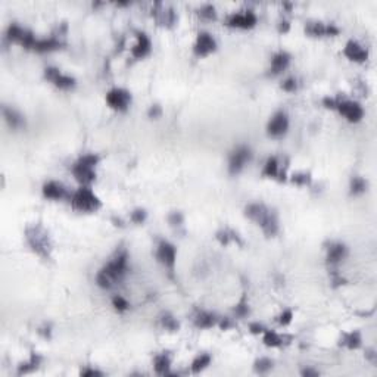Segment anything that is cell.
I'll return each instance as SVG.
<instances>
[{
  "instance_id": "7a4b0ae2",
  "label": "cell",
  "mask_w": 377,
  "mask_h": 377,
  "mask_svg": "<svg viewBox=\"0 0 377 377\" xmlns=\"http://www.w3.org/2000/svg\"><path fill=\"white\" fill-rule=\"evenodd\" d=\"M245 215L250 221H254L255 224H258L263 228L265 236L273 237L279 233L280 226H279L277 214L268 207H265L264 204H258V202L249 204L245 208Z\"/></svg>"
},
{
  "instance_id": "836d02e7",
  "label": "cell",
  "mask_w": 377,
  "mask_h": 377,
  "mask_svg": "<svg viewBox=\"0 0 377 377\" xmlns=\"http://www.w3.org/2000/svg\"><path fill=\"white\" fill-rule=\"evenodd\" d=\"M161 324H162V327H164V329H167V330H170V332H177V330H178V327H180V324H178L177 319H174V317L170 316V314L162 316V319H161Z\"/></svg>"
},
{
  "instance_id": "4fadbf2b",
  "label": "cell",
  "mask_w": 377,
  "mask_h": 377,
  "mask_svg": "<svg viewBox=\"0 0 377 377\" xmlns=\"http://www.w3.org/2000/svg\"><path fill=\"white\" fill-rule=\"evenodd\" d=\"M289 130V116L284 111H277L274 113L268 124H267V134L273 139H280Z\"/></svg>"
},
{
  "instance_id": "3957f363",
  "label": "cell",
  "mask_w": 377,
  "mask_h": 377,
  "mask_svg": "<svg viewBox=\"0 0 377 377\" xmlns=\"http://www.w3.org/2000/svg\"><path fill=\"white\" fill-rule=\"evenodd\" d=\"M25 240L27 245L31 247V250L44 258V260H50L52 257V250H53V245L49 236V231L41 226V224H33L25 228Z\"/></svg>"
},
{
  "instance_id": "277c9868",
  "label": "cell",
  "mask_w": 377,
  "mask_h": 377,
  "mask_svg": "<svg viewBox=\"0 0 377 377\" xmlns=\"http://www.w3.org/2000/svg\"><path fill=\"white\" fill-rule=\"evenodd\" d=\"M100 156L96 153H86L80 156L71 167V172L81 186H89L96 180V167Z\"/></svg>"
},
{
  "instance_id": "5b68a950",
  "label": "cell",
  "mask_w": 377,
  "mask_h": 377,
  "mask_svg": "<svg viewBox=\"0 0 377 377\" xmlns=\"http://www.w3.org/2000/svg\"><path fill=\"white\" fill-rule=\"evenodd\" d=\"M71 205L80 212H96L102 208V201L89 186H81L71 196Z\"/></svg>"
},
{
  "instance_id": "f6af8a7d",
  "label": "cell",
  "mask_w": 377,
  "mask_h": 377,
  "mask_svg": "<svg viewBox=\"0 0 377 377\" xmlns=\"http://www.w3.org/2000/svg\"><path fill=\"white\" fill-rule=\"evenodd\" d=\"M320 373L317 370H311V368H306V370H302V376H319Z\"/></svg>"
},
{
  "instance_id": "ab89813d",
  "label": "cell",
  "mask_w": 377,
  "mask_h": 377,
  "mask_svg": "<svg viewBox=\"0 0 377 377\" xmlns=\"http://www.w3.org/2000/svg\"><path fill=\"white\" fill-rule=\"evenodd\" d=\"M168 221H170L171 226H181L184 218H183L181 212H171L170 217H168Z\"/></svg>"
},
{
  "instance_id": "8fae6325",
  "label": "cell",
  "mask_w": 377,
  "mask_h": 377,
  "mask_svg": "<svg viewBox=\"0 0 377 377\" xmlns=\"http://www.w3.org/2000/svg\"><path fill=\"white\" fill-rule=\"evenodd\" d=\"M44 78L47 81H50L59 90H71L76 87L77 84L74 77L64 74L60 70H57L55 67H47L44 70Z\"/></svg>"
},
{
  "instance_id": "7bdbcfd3",
  "label": "cell",
  "mask_w": 377,
  "mask_h": 377,
  "mask_svg": "<svg viewBox=\"0 0 377 377\" xmlns=\"http://www.w3.org/2000/svg\"><path fill=\"white\" fill-rule=\"evenodd\" d=\"M81 376H84V377L103 376V373H100V371H97V370H94V368H84V370L81 371Z\"/></svg>"
},
{
  "instance_id": "1f68e13d",
  "label": "cell",
  "mask_w": 377,
  "mask_h": 377,
  "mask_svg": "<svg viewBox=\"0 0 377 377\" xmlns=\"http://www.w3.org/2000/svg\"><path fill=\"white\" fill-rule=\"evenodd\" d=\"M198 15L202 19L214 21V19H217V9H215L214 5H204V6L198 11Z\"/></svg>"
},
{
  "instance_id": "9c48e42d",
  "label": "cell",
  "mask_w": 377,
  "mask_h": 377,
  "mask_svg": "<svg viewBox=\"0 0 377 377\" xmlns=\"http://www.w3.org/2000/svg\"><path fill=\"white\" fill-rule=\"evenodd\" d=\"M257 24H258V17L250 9L234 12V14L228 15L226 19L227 27H230V28H239V30H250Z\"/></svg>"
},
{
  "instance_id": "74e56055",
  "label": "cell",
  "mask_w": 377,
  "mask_h": 377,
  "mask_svg": "<svg viewBox=\"0 0 377 377\" xmlns=\"http://www.w3.org/2000/svg\"><path fill=\"white\" fill-rule=\"evenodd\" d=\"M282 89L286 93H293L298 90V80L295 77H289L282 83Z\"/></svg>"
},
{
  "instance_id": "7c38bea8",
  "label": "cell",
  "mask_w": 377,
  "mask_h": 377,
  "mask_svg": "<svg viewBox=\"0 0 377 377\" xmlns=\"http://www.w3.org/2000/svg\"><path fill=\"white\" fill-rule=\"evenodd\" d=\"M217 50V40L208 31L198 33L195 44H193V53L198 57H207Z\"/></svg>"
},
{
  "instance_id": "d590c367",
  "label": "cell",
  "mask_w": 377,
  "mask_h": 377,
  "mask_svg": "<svg viewBox=\"0 0 377 377\" xmlns=\"http://www.w3.org/2000/svg\"><path fill=\"white\" fill-rule=\"evenodd\" d=\"M292 183L298 184V186H306L311 183V174L309 172H296L290 177Z\"/></svg>"
},
{
  "instance_id": "5bb4252c",
  "label": "cell",
  "mask_w": 377,
  "mask_h": 377,
  "mask_svg": "<svg viewBox=\"0 0 377 377\" xmlns=\"http://www.w3.org/2000/svg\"><path fill=\"white\" fill-rule=\"evenodd\" d=\"M305 33L312 36V37H333L338 36L340 30L335 24H324L321 21H309L305 25Z\"/></svg>"
},
{
  "instance_id": "2e32d148",
  "label": "cell",
  "mask_w": 377,
  "mask_h": 377,
  "mask_svg": "<svg viewBox=\"0 0 377 377\" xmlns=\"http://www.w3.org/2000/svg\"><path fill=\"white\" fill-rule=\"evenodd\" d=\"M343 56L348 57L352 62L362 64L368 59V52L362 44H359L357 40H349L343 47Z\"/></svg>"
},
{
  "instance_id": "ba28073f",
  "label": "cell",
  "mask_w": 377,
  "mask_h": 377,
  "mask_svg": "<svg viewBox=\"0 0 377 377\" xmlns=\"http://www.w3.org/2000/svg\"><path fill=\"white\" fill-rule=\"evenodd\" d=\"M252 159V151L245 146V145H240L237 148H234L231 153L228 155V171L230 174L236 175L239 174L240 171L243 170L246 167L247 162H250Z\"/></svg>"
},
{
  "instance_id": "ee69618b",
  "label": "cell",
  "mask_w": 377,
  "mask_h": 377,
  "mask_svg": "<svg viewBox=\"0 0 377 377\" xmlns=\"http://www.w3.org/2000/svg\"><path fill=\"white\" fill-rule=\"evenodd\" d=\"M289 28H290L289 21H286V19L280 21V24H279V31H280V33H287V31H289Z\"/></svg>"
},
{
  "instance_id": "83f0119b",
  "label": "cell",
  "mask_w": 377,
  "mask_h": 377,
  "mask_svg": "<svg viewBox=\"0 0 377 377\" xmlns=\"http://www.w3.org/2000/svg\"><path fill=\"white\" fill-rule=\"evenodd\" d=\"M211 361H212V357H211L209 354H199L196 358L192 361V365H190L192 373L198 374V373L204 371L208 365L211 364Z\"/></svg>"
},
{
  "instance_id": "52a82bcc",
  "label": "cell",
  "mask_w": 377,
  "mask_h": 377,
  "mask_svg": "<svg viewBox=\"0 0 377 377\" xmlns=\"http://www.w3.org/2000/svg\"><path fill=\"white\" fill-rule=\"evenodd\" d=\"M338 112L348 121V122H359L364 118V108L359 105L358 102L351 100V99H339L336 102Z\"/></svg>"
},
{
  "instance_id": "8d00e7d4",
  "label": "cell",
  "mask_w": 377,
  "mask_h": 377,
  "mask_svg": "<svg viewBox=\"0 0 377 377\" xmlns=\"http://www.w3.org/2000/svg\"><path fill=\"white\" fill-rule=\"evenodd\" d=\"M146 217H148L146 209H143V208H137V209H134V211L132 212L130 220H132L134 224H143V223H145V220H146Z\"/></svg>"
},
{
  "instance_id": "4316f807",
  "label": "cell",
  "mask_w": 377,
  "mask_h": 377,
  "mask_svg": "<svg viewBox=\"0 0 377 377\" xmlns=\"http://www.w3.org/2000/svg\"><path fill=\"white\" fill-rule=\"evenodd\" d=\"M263 342H264L265 346H268V348H280V346L284 345V338L282 335H279L277 332L267 329L263 333Z\"/></svg>"
},
{
  "instance_id": "d6a6232c",
  "label": "cell",
  "mask_w": 377,
  "mask_h": 377,
  "mask_svg": "<svg viewBox=\"0 0 377 377\" xmlns=\"http://www.w3.org/2000/svg\"><path fill=\"white\" fill-rule=\"evenodd\" d=\"M112 306L115 308V311L118 312H125L130 309V303L125 298H122L121 295H115L112 298Z\"/></svg>"
},
{
  "instance_id": "6da1fadb",
  "label": "cell",
  "mask_w": 377,
  "mask_h": 377,
  "mask_svg": "<svg viewBox=\"0 0 377 377\" xmlns=\"http://www.w3.org/2000/svg\"><path fill=\"white\" fill-rule=\"evenodd\" d=\"M129 270H130L129 252L127 249H119L113 254L112 258L99 270L96 276V284L100 289H111L115 284L124 280Z\"/></svg>"
},
{
  "instance_id": "f546056e",
  "label": "cell",
  "mask_w": 377,
  "mask_h": 377,
  "mask_svg": "<svg viewBox=\"0 0 377 377\" xmlns=\"http://www.w3.org/2000/svg\"><path fill=\"white\" fill-rule=\"evenodd\" d=\"M368 187V183L364 177H359V175H355L351 178V184H349V192L351 195L354 196H358V195H362L365 193V190Z\"/></svg>"
},
{
  "instance_id": "d6986e66",
  "label": "cell",
  "mask_w": 377,
  "mask_h": 377,
  "mask_svg": "<svg viewBox=\"0 0 377 377\" xmlns=\"http://www.w3.org/2000/svg\"><path fill=\"white\" fill-rule=\"evenodd\" d=\"M290 60H292V56L287 53V52H277L274 56L271 57V65H270V74L271 76H280L283 74L289 65H290Z\"/></svg>"
},
{
  "instance_id": "e0dca14e",
  "label": "cell",
  "mask_w": 377,
  "mask_h": 377,
  "mask_svg": "<svg viewBox=\"0 0 377 377\" xmlns=\"http://www.w3.org/2000/svg\"><path fill=\"white\" fill-rule=\"evenodd\" d=\"M326 250H327V254H326V261H327V264L330 265L340 264V263L348 257V246L345 245V243H340V242H333V243H330Z\"/></svg>"
},
{
  "instance_id": "60d3db41",
  "label": "cell",
  "mask_w": 377,
  "mask_h": 377,
  "mask_svg": "<svg viewBox=\"0 0 377 377\" xmlns=\"http://www.w3.org/2000/svg\"><path fill=\"white\" fill-rule=\"evenodd\" d=\"M249 330H250V333H254V335H263L267 329H265L263 324H260V323H250V324H249Z\"/></svg>"
},
{
  "instance_id": "484cf974",
  "label": "cell",
  "mask_w": 377,
  "mask_h": 377,
  "mask_svg": "<svg viewBox=\"0 0 377 377\" xmlns=\"http://www.w3.org/2000/svg\"><path fill=\"white\" fill-rule=\"evenodd\" d=\"M280 174V164L279 159L276 156H270L264 164L263 168V175L267 178H277V175Z\"/></svg>"
},
{
  "instance_id": "f1b7e54d",
  "label": "cell",
  "mask_w": 377,
  "mask_h": 377,
  "mask_svg": "<svg viewBox=\"0 0 377 377\" xmlns=\"http://www.w3.org/2000/svg\"><path fill=\"white\" fill-rule=\"evenodd\" d=\"M41 357L38 354H31V357L28 361L22 362L18 367V374H27V373H31L34 370H37L38 365L41 364Z\"/></svg>"
},
{
  "instance_id": "ffe728a7",
  "label": "cell",
  "mask_w": 377,
  "mask_h": 377,
  "mask_svg": "<svg viewBox=\"0 0 377 377\" xmlns=\"http://www.w3.org/2000/svg\"><path fill=\"white\" fill-rule=\"evenodd\" d=\"M62 47V41L56 37H44L37 38L34 43L33 50L38 52V53H46V52H53Z\"/></svg>"
},
{
  "instance_id": "8992f818",
  "label": "cell",
  "mask_w": 377,
  "mask_h": 377,
  "mask_svg": "<svg viewBox=\"0 0 377 377\" xmlns=\"http://www.w3.org/2000/svg\"><path fill=\"white\" fill-rule=\"evenodd\" d=\"M108 106L113 109V111H118V112H125L130 105H132L133 96L129 90L122 89V87H113L111 89L108 93H106V97H105Z\"/></svg>"
},
{
  "instance_id": "e575fe53",
  "label": "cell",
  "mask_w": 377,
  "mask_h": 377,
  "mask_svg": "<svg viewBox=\"0 0 377 377\" xmlns=\"http://www.w3.org/2000/svg\"><path fill=\"white\" fill-rule=\"evenodd\" d=\"M247 314H249V303H247L246 298L243 296L240 301L236 303V306H234V316L239 317V319H245Z\"/></svg>"
},
{
  "instance_id": "30bf717a",
  "label": "cell",
  "mask_w": 377,
  "mask_h": 377,
  "mask_svg": "<svg viewBox=\"0 0 377 377\" xmlns=\"http://www.w3.org/2000/svg\"><path fill=\"white\" fill-rule=\"evenodd\" d=\"M156 260L159 264H162L170 273L174 271L175 268V261H177V247L172 245L168 240H161L156 246Z\"/></svg>"
},
{
  "instance_id": "cb8c5ba5",
  "label": "cell",
  "mask_w": 377,
  "mask_h": 377,
  "mask_svg": "<svg viewBox=\"0 0 377 377\" xmlns=\"http://www.w3.org/2000/svg\"><path fill=\"white\" fill-rule=\"evenodd\" d=\"M217 240L221 243V245H228V243H231V242H237L239 245H242V240H240V237H239V234L234 231V230H231V228H221V230H218L217 231Z\"/></svg>"
},
{
  "instance_id": "7402d4cb",
  "label": "cell",
  "mask_w": 377,
  "mask_h": 377,
  "mask_svg": "<svg viewBox=\"0 0 377 377\" xmlns=\"http://www.w3.org/2000/svg\"><path fill=\"white\" fill-rule=\"evenodd\" d=\"M218 317L208 311H199L195 317V326L199 329H211L218 324Z\"/></svg>"
},
{
  "instance_id": "44dd1931",
  "label": "cell",
  "mask_w": 377,
  "mask_h": 377,
  "mask_svg": "<svg viewBox=\"0 0 377 377\" xmlns=\"http://www.w3.org/2000/svg\"><path fill=\"white\" fill-rule=\"evenodd\" d=\"M2 112H3V118H5L6 124H8L11 129L18 130V129H21V127L24 125V122H25V121H24V116H22L17 109L9 108V106H3Z\"/></svg>"
},
{
  "instance_id": "b9f144b4",
  "label": "cell",
  "mask_w": 377,
  "mask_h": 377,
  "mask_svg": "<svg viewBox=\"0 0 377 377\" xmlns=\"http://www.w3.org/2000/svg\"><path fill=\"white\" fill-rule=\"evenodd\" d=\"M148 115H149L151 118H159V116L162 115V108H161L159 105H152Z\"/></svg>"
},
{
  "instance_id": "4dcf8cb0",
  "label": "cell",
  "mask_w": 377,
  "mask_h": 377,
  "mask_svg": "<svg viewBox=\"0 0 377 377\" xmlns=\"http://www.w3.org/2000/svg\"><path fill=\"white\" fill-rule=\"evenodd\" d=\"M273 365H274L273 359L260 358L255 361V364H254V370H255V373H258V374H267L268 371H271Z\"/></svg>"
},
{
  "instance_id": "9a60e30c",
  "label": "cell",
  "mask_w": 377,
  "mask_h": 377,
  "mask_svg": "<svg viewBox=\"0 0 377 377\" xmlns=\"http://www.w3.org/2000/svg\"><path fill=\"white\" fill-rule=\"evenodd\" d=\"M152 52V41L145 31H136V43L132 47L130 53L133 59H145Z\"/></svg>"
},
{
  "instance_id": "ac0fdd59",
  "label": "cell",
  "mask_w": 377,
  "mask_h": 377,
  "mask_svg": "<svg viewBox=\"0 0 377 377\" xmlns=\"http://www.w3.org/2000/svg\"><path fill=\"white\" fill-rule=\"evenodd\" d=\"M41 193L46 199H50V201H60L64 198L68 196V192H67V187L62 184V183H57V181H46L41 187Z\"/></svg>"
},
{
  "instance_id": "603a6c76",
  "label": "cell",
  "mask_w": 377,
  "mask_h": 377,
  "mask_svg": "<svg viewBox=\"0 0 377 377\" xmlns=\"http://www.w3.org/2000/svg\"><path fill=\"white\" fill-rule=\"evenodd\" d=\"M171 367V358L168 354L162 352V354H158L155 358H153V368L158 374H168Z\"/></svg>"
},
{
  "instance_id": "f35d334b",
  "label": "cell",
  "mask_w": 377,
  "mask_h": 377,
  "mask_svg": "<svg viewBox=\"0 0 377 377\" xmlns=\"http://www.w3.org/2000/svg\"><path fill=\"white\" fill-rule=\"evenodd\" d=\"M293 320V311L292 309H283L282 312L279 314V317H277V323L280 324V326H289L290 323Z\"/></svg>"
},
{
  "instance_id": "d4e9b609",
  "label": "cell",
  "mask_w": 377,
  "mask_h": 377,
  "mask_svg": "<svg viewBox=\"0 0 377 377\" xmlns=\"http://www.w3.org/2000/svg\"><path fill=\"white\" fill-rule=\"evenodd\" d=\"M340 345L346 346L348 349H358L362 345V339H361V333L359 332H349V333H343L340 338Z\"/></svg>"
}]
</instances>
